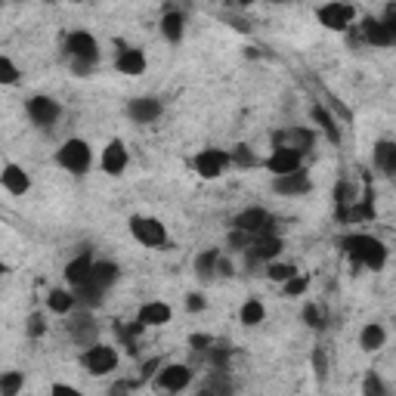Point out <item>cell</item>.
Masks as SVG:
<instances>
[{"label": "cell", "instance_id": "cell-1", "mask_svg": "<svg viewBox=\"0 0 396 396\" xmlns=\"http://www.w3.org/2000/svg\"><path fill=\"white\" fill-rule=\"evenodd\" d=\"M340 248H344L359 266H365V270H381V266L387 263V248H384V241L375 239V235L353 232L340 241Z\"/></svg>", "mask_w": 396, "mask_h": 396}, {"label": "cell", "instance_id": "cell-43", "mask_svg": "<svg viewBox=\"0 0 396 396\" xmlns=\"http://www.w3.org/2000/svg\"><path fill=\"white\" fill-rule=\"evenodd\" d=\"M204 390H232V387H229V381L223 375H214V381H210Z\"/></svg>", "mask_w": 396, "mask_h": 396}, {"label": "cell", "instance_id": "cell-46", "mask_svg": "<svg viewBox=\"0 0 396 396\" xmlns=\"http://www.w3.org/2000/svg\"><path fill=\"white\" fill-rule=\"evenodd\" d=\"M53 393H78L74 387H65V384H53Z\"/></svg>", "mask_w": 396, "mask_h": 396}, {"label": "cell", "instance_id": "cell-11", "mask_svg": "<svg viewBox=\"0 0 396 396\" xmlns=\"http://www.w3.org/2000/svg\"><path fill=\"white\" fill-rule=\"evenodd\" d=\"M192 381V368L189 365H164L158 375V387L161 390H170V393H179L186 390Z\"/></svg>", "mask_w": 396, "mask_h": 396}, {"label": "cell", "instance_id": "cell-6", "mask_svg": "<svg viewBox=\"0 0 396 396\" xmlns=\"http://www.w3.org/2000/svg\"><path fill=\"white\" fill-rule=\"evenodd\" d=\"M353 6L350 3H344V0H334V3H325L319 10V22L325 25V28H331V31H346L350 28V22H353Z\"/></svg>", "mask_w": 396, "mask_h": 396}, {"label": "cell", "instance_id": "cell-34", "mask_svg": "<svg viewBox=\"0 0 396 396\" xmlns=\"http://www.w3.org/2000/svg\"><path fill=\"white\" fill-rule=\"evenodd\" d=\"M232 161H235L239 167H251V164H257V158L251 155V148H248V146H235Z\"/></svg>", "mask_w": 396, "mask_h": 396}, {"label": "cell", "instance_id": "cell-24", "mask_svg": "<svg viewBox=\"0 0 396 396\" xmlns=\"http://www.w3.org/2000/svg\"><path fill=\"white\" fill-rule=\"evenodd\" d=\"M217 263H220V251L210 248V251H204V254H198V257H195V272L201 278H210L217 272Z\"/></svg>", "mask_w": 396, "mask_h": 396}, {"label": "cell", "instance_id": "cell-40", "mask_svg": "<svg viewBox=\"0 0 396 396\" xmlns=\"http://www.w3.org/2000/svg\"><path fill=\"white\" fill-rule=\"evenodd\" d=\"M189 344L195 346V350H210V338H208V334H192Z\"/></svg>", "mask_w": 396, "mask_h": 396}, {"label": "cell", "instance_id": "cell-4", "mask_svg": "<svg viewBox=\"0 0 396 396\" xmlns=\"http://www.w3.org/2000/svg\"><path fill=\"white\" fill-rule=\"evenodd\" d=\"M93 155H90V146L84 140H68L65 146L59 148V164L65 167L68 173H84L90 167Z\"/></svg>", "mask_w": 396, "mask_h": 396}, {"label": "cell", "instance_id": "cell-49", "mask_svg": "<svg viewBox=\"0 0 396 396\" xmlns=\"http://www.w3.org/2000/svg\"><path fill=\"white\" fill-rule=\"evenodd\" d=\"M393 173H396V167H393Z\"/></svg>", "mask_w": 396, "mask_h": 396}, {"label": "cell", "instance_id": "cell-5", "mask_svg": "<svg viewBox=\"0 0 396 396\" xmlns=\"http://www.w3.org/2000/svg\"><path fill=\"white\" fill-rule=\"evenodd\" d=\"M80 362H84V368L90 371V375H109V371H115V365H118V353L111 350V346L93 344L90 350L80 356Z\"/></svg>", "mask_w": 396, "mask_h": 396}, {"label": "cell", "instance_id": "cell-42", "mask_svg": "<svg viewBox=\"0 0 396 396\" xmlns=\"http://www.w3.org/2000/svg\"><path fill=\"white\" fill-rule=\"evenodd\" d=\"M313 368H316V377H325V356L319 350L313 353Z\"/></svg>", "mask_w": 396, "mask_h": 396}, {"label": "cell", "instance_id": "cell-47", "mask_svg": "<svg viewBox=\"0 0 396 396\" xmlns=\"http://www.w3.org/2000/svg\"><path fill=\"white\" fill-rule=\"evenodd\" d=\"M272 3H288V0H272Z\"/></svg>", "mask_w": 396, "mask_h": 396}, {"label": "cell", "instance_id": "cell-20", "mask_svg": "<svg viewBox=\"0 0 396 396\" xmlns=\"http://www.w3.org/2000/svg\"><path fill=\"white\" fill-rule=\"evenodd\" d=\"M47 307L53 309V313H59V316H68L74 307H78V297H74V291L53 288V291L47 294Z\"/></svg>", "mask_w": 396, "mask_h": 396}, {"label": "cell", "instance_id": "cell-32", "mask_svg": "<svg viewBox=\"0 0 396 396\" xmlns=\"http://www.w3.org/2000/svg\"><path fill=\"white\" fill-rule=\"evenodd\" d=\"M266 276H270L272 282H288V278L294 276V266H288V263H272V260H270V266H266Z\"/></svg>", "mask_w": 396, "mask_h": 396}, {"label": "cell", "instance_id": "cell-14", "mask_svg": "<svg viewBox=\"0 0 396 396\" xmlns=\"http://www.w3.org/2000/svg\"><path fill=\"white\" fill-rule=\"evenodd\" d=\"M90 278H93V260L87 257V254L74 257L72 263L65 266V282L72 285V288H80V285H87Z\"/></svg>", "mask_w": 396, "mask_h": 396}, {"label": "cell", "instance_id": "cell-45", "mask_svg": "<svg viewBox=\"0 0 396 396\" xmlns=\"http://www.w3.org/2000/svg\"><path fill=\"white\" fill-rule=\"evenodd\" d=\"M217 272H220V276H232V266H229V260L220 257V263H217Z\"/></svg>", "mask_w": 396, "mask_h": 396}, {"label": "cell", "instance_id": "cell-19", "mask_svg": "<svg viewBox=\"0 0 396 396\" xmlns=\"http://www.w3.org/2000/svg\"><path fill=\"white\" fill-rule=\"evenodd\" d=\"M118 72L121 74H142L146 72V56H142V50H121L118 53Z\"/></svg>", "mask_w": 396, "mask_h": 396}, {"label": "cell", "instance_id": "cell-15", "mask_svg": "<svg viewBox=\"0 0 396 396\" xmlns=\"http://www.w3.org/2000/svg\"><path fill=\"white\" fill-rule=\"evenodd\" d=\"M276 192H282V195H303V192H309V177L303 170H291V173H282V177H276Z\"/></svg>", "mask_w": 396, "mask_h": 396}, {"label": "cell", "instance_id": "cell-22", "mask_svg": "<svg viewBox=\"0 0 396 396\" xmlns=\"http://www.w3.org/2000/svg\"><path fill=\"white\" fill-rule=\"evenodd\" d=\"M384 340H387V334H384V328L375 325V322H371V325H365L362 334H359V344H362V350H368V353L381 350Z\"/></svg>", "mask_w": 396, "mask_h": 396}, {"label": "cell", "instance_id": "cell-30", "mask_svg": "<svg viewBox=\"0 0 396 396\" xmlns=\"http://www.w3.org/2000/svg\"><path fill=\"white\" fill-rule=\"evenodd\" d=\"M93 331H96V325L90 322V316H78V319L72 322V334H74L78 340H90Z\"/></svg>", "mask_w": 396, "mask_h": 396}, {"label": "cell", "instance_id": "cell-44", "mask_svg": "<svg viewBox=\"0 0 396 396\" xmlns=\"http://www.w3.org/2000/svg\"><path fill=\"white\" fill-rule=\"evenodd\" d=\"M186 307H189L192 313H198V309H204V297H198V294H189V300H186Z\"/></svg>", "mask_w": 396, "mask_h": 396}, {"label": "cell", "instance_id": "cell-29", "mask_svg": "<svg viewBox=\"0 0 396 396\" xmlns=\"http://www.w3.org/2000/svg\"><path fill=\"white\" fill-rule=\"evenodd\" d=\"M239 319L245 322V325H260V322H263V303H260V300H245V303H241Z\"/></svg>", "mask_w": 396, "mask_h": 396}, {"label": "cell", "instance_id": "cell-37", "mask_svg": "<svg viewBox=\"0 0 396 396\" xmlns=\"http://www.w3.org/2000/svg\"><path fill=\"white\" fill-rule=\"evenodd\" d=\"M303 319H307V325H309V328H319V325H322L319 307H313V303H307V309H303Z\"/></svg>", "mask_w": 396, "mask_h": 396}, {"label": "cell", "instance_id": "cell-17", "mask_svg": "<svg viewBox=\"0 0 396 396\" xmlns=\"http://www.w3.org/2000/svg\"><path fill=\"white\" fill-rule=\"evenodd\" d=\"M362 34H365V41L375 43V47H390V43L396 41L393 31L387 28V22H384V19H381V22H377V19H365Z\"/></svg>", "mask_w": 396, "mask_h": 396}, {"label": "cell", "instance_id": "cell-8", "mask_svg": "<svg viewBox=\"0 0 396 396\" xmlns=\"http://www.w3.org/2000/svg\"><path fill=\"white\" fill-rule=\"evenodd\" d=\"M229 155L223 152V148H204L201 155L195 158V170L201 173L204 179H217V177H223V170L229 167Z\"/></svg>", "mask_w": 396, "mask_h": 396}, {"label": "cell", "instance_id": "cell-26", "mask_svg": "<svg viewBox=\"0 0 396 396\" xmlns=\"http://www.w3.org/2000/svg\"><path fill=\"white\" fill-rule=\"evenodd\" d=\"M161 31H164V37L170 43H177L179 37H183V16H179V12H164V19H161Z\"/></svg>", "mask_w": 396, "mask_h": 396}, {"label": "cell", "instance_id": "cell-10", "mask_svg": "<svg viewBox=\"0 0 396 396\" xmlns=\"http://www.w3.org/2000/svg\"><path fill=\"white\" fill-rule=\"evenodd\" d=\"M28 115L37 127H53L56 118H59V105L50 96H34V99H28Z\"/></svg>", "mask_w": 396, "mask_h": 396}, {"label": "cell", "instance_id": "cell-39", "mask_svg": "<svg viewBox=\"0 0 396 396\" xmlns=\"http://www.w3.org/2000/svg\"><path fill=\"white\" fill-rule=\"evenodd\" d=\"M362 390H365V393H384V384L377 381L375 375H368V377H365V384H362Z\"/></svg>", "mask_w": 396, "mask_h": 396}, {"label": "cell", "instance_id": "cell-35", "mask_svg": "<svg viewBox=\"0 0 396 396\" xmlns=\"http://www.w3.org/2000/svg\"><path fill=\"white\" fill-rule=\"evenodd\" d=\"M16 78H19V72H16V65H12V59L3 56V59H0V80H3V84H12Z\"/></svg>", "mask_w": 396, "mask_h": 396}, {"label": "cell", "instance_id": "cell-25", "mask_svg": "<svg viewBox=\"0 0 396 396\" xmlns=\"http://www.w3.org/2000/svg\"><path fill=\"white\" fill-rule=\"evenodd\" d=\"M93 282L99 285V288H109V285L118 282V266L109 263V260H102V263H93Z\"/></svg>", "mask_w": 396, "mask_h": 396}, {"label": "cell", "instance_id": "cell-18", "mask_svg": "<svg viewBox=\"0 0 396 396\" xmlns=\"http://www.w3.org/2000/svg\"><path fill=\"white\" fill-rule=\"evenodd\" d=\"M313 130H303V127H294L288 133H278L276 136V146H288V148H297V152H307L313 148Z\"/></svg>", "mask_w": 396, "mask_h": 396}, {"label": "cell", "instance_id": "cell-2", "mask_svg": "<svg viewBox=\"0 0 396 396\" xmlns=\"http://www.w3.org/2000/svg\"><path fill=\"white\" fill-rule=\"evenodd\" d=\"M65 50H68V56H72V65H74V72H80V74H84L87 68H90L93 62L99 59L96 41H93V37L87 34V31H74V34H68Z\"/></svg>", "mask_w": 396, "mask_h": 396}, {"label": "cell", "instance_id": "cell-41", "mask_svg": "<svg viewBox=\"0 0 396 396\" xmlns=\"http://www.w3.org/2000/svg\"><path fill=\"white\" fill-rule=\"evenodd\" d=\"M384 22H387V28L393 31V37H396V3L387 6V12H384Z\"/></svg>", "mask_w": 396, "mask_h": 396}, {"label": "cell", "instance_id": "cell-16", "mask_svg": "<svg viewBox=\"0 0 396 396\" xmlns=\"http://www.w3.org/2000/svg\"><path fill=\"white\" fill-rule=\"evenodd\" d=\"M0 179H3V189H6V192H12V195H25V192L31 189L28 173H25L19 164H6V167H3V173H0Z\"/></svg>", "mask_w": 396, "mask_h": 396}, {"label": "cell", "instance_id": "cell-3", "mask_svg": "<svg viewBox=\"0 0 396 396\" xmlns=\"http://www.w3.org/2000/svg\"><path fill=\"white\" fill-rule=\"evenodd\" d=\"M130 232H133V239L146 248H161L167 241L164 223H158L155 217H133V220H130Z\"/></svg>", "mask_w": 396, "mask_h": 396}, {"label": "cell", "instance_id": "cell-9", "mask_svg": "<svg viewBox=\"0 0 396 396\" xmlns=\"http://www.w3.org/2000/svg\"><path fill=\"white\" fill-rule=\"evenodd\" d=\"M300 155L297 148H288V146H276L270 155V161H266V167H270L276 177H282V173H291V170H300Z\"/></svg>", "mask_w": 396, "mask_h": 396}, {"label": "cell", "instance_id": "cell-23", "mask_svg": "<svg viewBox=\"0 0 396 396\" xmlns=\"http://www.w3.org/2000/svg\"><path fill=\"white\" fill-rule=\"evenodd\" d=\"M102 291H105V288H99V285L90 278L87 285L74 288V297H78L80 307H99V303H102Z\"/></svg>", "mask_w": 396, "mask_h": 396}, {"label": "cell", "instance_id": "cell-48", "mask_svg": "<svg viewBox=\"0 0 396 396\" xmlns=\"http://www.w3.org/2000/svg\"><path fill=\"white\" fill-rule=\"evenodd\" d=\"M239 3H254V0H239Z\"/></svg>", "mask_w": 396, "mask_h": 396}, {"label": "cell", "instance_id": "cell-12", "mask_svg": "<svg viewBox=\"0 0 396 396\" xmlns=\"http://www.w3.org/2000/svg\"><path fill=\"white\" fill-rule=\"evenodd\" d=\"M124 167H127V148H124L121 140H111L102 148V170L118 177V173H124Z\"/></svg>", "mask_w": 396, "mask_h": 396}, {"label": "cell", "instance_id": "cell-28", "mask_svg": "<svg viewBox=\"0 0 396 396\" xmlns=\"http://www.w3.org/2000/svg\"><path fill=\"white\" fill-rule=\"evenodd\" d=\"M313 121L322 124V130L328 133V140H334V142L340 140V130H338V124H334V118H331V111H328V109L316 105V109H313Z\"/></svg>", "mask_w": 396, "mask_h": 396}, {"label": "cell", "instance_id": "cell-38", "mask_svg": "<svg viewBox=\"0 0 396 396\" xmlns=\"http://www.w3.org/2000/svg\"><path fill=\"white\" fill-rule=\"evenodd\" d=\"M226 359H229V346H223V350H220V346H217V350H210V362H214L217 368L226 371Z\"/></svg>", "mask_w": 396, "mask_h": 396}, {"label": "cell", "instance_id": "cell-27", "mask_svg": "<svg viewBox=\"0 0 396 396\" xmlns=\"http://www.w3.org/2000/svg\"><path fill=\"white\" fill-rule=\"evenodd\" d=\"M375 161H377V167H384L387 173H393V167H396V146L393 142H377Z\"/></svg>", "mask_w": 396, "mask_h": 396}, {"label": "cell", "instance_id": "cell-7", "mask_svg": "<svg viewBox=\"0 0 396 396\" xmlns=\"http://www.w3.org/2000/svg\"><path fill=\"white\" fill-rule=\"evenodd\" d=\"M272 217L263 208H248L235 217V229H245L251 235H272Z\"/></svg>", "mask_w": 396, "mask_h": 396}, {"label": "cell", "instance_id": "cell-36", "mask_svg": "<svg viewBox=\"0 0 396 396\" xmlns=\"http://www.w3.org/2000/svg\"><path fill=\"white\" fill-rule=\"evenodd\" d=\"M43 331H47V325H43V316L41 313H31L28 316V334H31V338H41Z\"/></svg>", "mask_w": 396, "mask_h": 396}, {"label": "cell", "instance_id": "cell-13", "mask_svg": "<svg viewBox=\"0 0 396 396\" xmlns=\"http://www.w3.org/2000/svg\"><path fill=\"white\" fill-rule=\"evenodd\" d=\"M127 115L133 118L136 124H148V121H155V118L161 115V102H158V99H152V96L130 99V105H127Z\"/></svg>", "mask_w": 396, "mask_h": 396}, {"label": "cell", "instance_id": "cell-21", "mask_svg": "<svg viewBox=\"0 0 396 396\" xmlns=\"http://www.w3.org/2000/svg\"><path fill=\"white\" fill-rule=\"evenodd\" d=\"M140 322L142 325H164V322H170V307L167 303H161V300H152V303H146V307L140 309Z\"/></svg>", "mask_w": 396, "mask_h": 396}, {"label": "cell", "instance_id": "cell-33", "mask_svg": "<svg viewBox=\"0 0 396 396\" xmlns=\"http://www.w3.org/2000/svg\"><path fill=\"white\" fill-rule=\"evenodd\" d=\"M307 285H309V278L307 276H297V272H294V276L285 282V294H288V297H300L303 291H307Z\"/></svg>", "mask_w": 396, "mask_h": 396}, {"label": "cell", "instance_id": "cell-31", "mask_svg": "<svg viewBox=\"0 0 396 396\" xmlns=\"http://www.w3.org/2000/svg\"><path fill=\"white\" fill-rule=\"evenodd\" d=\"M19 390H22V375H19V371H6L3 381H0V393H3V396H16Z\"/></svg>", "mask_w": 396, "mask_h": 396}]
</instances>
